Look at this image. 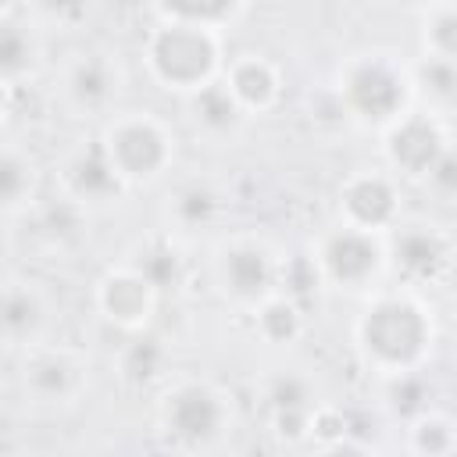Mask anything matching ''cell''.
Wrapping results in <instances>:
<instances>
[{
	"label": "cell",
	"instance_id": "1",
	"mask_svg": "<svg viewBox=\"0 0 457 457\" xmlns=\"http://www.w3.org/2000/svg\"><path fill=\"white\" fill-rule=\"evenodd\" d=\"M364 336H368V346L375 353H382L386 361H407L421 346L425 325H421L414 307H407V303H382V307L371 311V318L364 325Z\"/></svg>",
	"mask_w": 457,
	"mask_h": 457
},
{
	"label": "cell",
	"instance_id": "2",
	"mask_svg": "<svg viewBox=\"0 0 457 457\" xmlns=\"http://www.w3.org/2000/svg\"><path fill=\"white\" fill-rule=\"evenodd\" d=\"M154 61H157V71L168 82H196L211 64V43L200 32L171 29L157 39Z\"/></svg>",
	"mask_w": 457,
	"mask_h": 457
},
{
	"label": "cell",
	"instance_id": "3",
	"mask_svg": "<svg viewBox=\"0 0 457 457\" xmlns=\"http://www.w3.org/2000/svg\"><path fill=\"white\" fill-rule=\"evenodd\" d=\"M168 421L182 439H207L218 428V403L207 389H186L175 396Z\"/></svg>",
	"mask_w": 457,
	"mask_h": 457
},
{
	"label": "cell",
	"instance_id": "4",
	"mask_svg": "<svg viewBox=\"0 0 457 457\" xmlns=\"http://www.w3.org/2000/svg\"><path fill=\"white\" fill-rule=\"evenodd\" d=\"M350 96H353V104H357L361 111H368V114H375V118H386V114L400 104V86H396V79H393L386 68L368 64V68H361V71L350 79Z\"/></svg>",
	"mask_w": 457,
	"mask_h": 457
},
{
	"label": "cell",
	"instance_id": "5",
	"mask_svg": "<svg viewBox=\"0 0 457 457\" xmlns=\"http://www.w3.org/2000/svg\"><path fill=\"white\" fill-rule=\"evenodd\" d=\"M161 136L146 125H129L114 136V157L125 171H136V175H146L161 164Z\"/></svg>",
	"mask_w": 457,
	"mask_h": 457
},
{
	"label": "cell",
	"instance_id": "6",
	"mask_svg": "<svg viewBox=\"0 0 457 457\" xmlns=\"http://www.w3.org/2000/svg\"><path fill=\"white\" fill-rule=\"evenodd\" d=\"M393 157L411 168V171H425L439 161V136L436 129H428L425 121H411L393 136Z\"/></svg>",
	"mask_w": 457,
	"mask_h": 457
},
{
	"label": "cell",
	"instance_id": "7",
	"mask_svg": "<svg viewBox=\"0 0 457 457\" xmlns=\"http://www.w3.org/2000/svg\"><path fill=\"white\" fill-rule=\"evenodd\" d=\"M325 257H328L332 275H339V278H361V275H368L371 264H375V246H371L368 239L346 232V236H336V239L328 243V253H325Z\"/></svg>",
	"mask_w": 457,
	"mask_h": 457
},
{
	"label": "cell",
	"instance_id": "8",
	"mask_svg": "<svg viewBox=\"0 0 457 457\" xmlns=\"http://www.w3.org/2000/svg\"><path fill=\"white\" fill-rule=\"evenodd\" d=\"M346 204H350V211H353L361 221L378 225V221H386V218H389V211H393V193H389V186H386V182L368 179V182H357V186L350 189Z\"/></svg>",
	"mask_w": 457,
	"mask_h": 457
},
{
	"label": "cell",
	"instance_id": "9",
	"mask_svg": "<svg viewBox=\"0 0 457 457\" xmlns=\"http://www.w3.org/2000/svg\"><path fill=\"white\" fill-rule=\"evenodd\" d=\"M228 282H232V289L243 293V296L261 293L264 282H268V264H264V257H261L257 250H236V253L228 257Z\"/></svg>",
	"mask_w": 457,
	"mask_h": 457
},
{
	"label": "cell",
	"instance_id": "10",
	"mask_svg": "<svg viewBox=\"0 0 457 457\" xmlns=\"http://www.w3.org/2000/svg\"><path fill=\"white\" fill-rule=\"evenodd\" d=\"M396 257H400V264H403L407 271L428 275V271L439 264L443 250H439V243H436L432 236H425V232H407V236L396 243Z\"/></svg>",
	"mask_w": 457,
	"mask_h": 457
},
{
	"label": "cell",
	"instance_id": "11",
	"mask_svg": "<svg viewBox=\"0 0 457 457\" xmlns=\"http://www.w3.org/2000/svg\"><path fill=\"white\" fill-rule=\"evenodd\" d=\"M75 186L86 196H104V193L114 189V171L100 154H89L86 161L75 164Z\"/></svg>",
	"mask_w": 457,
	"mask_h": 457
},
{
	"label": "cell",
	"instance_id": "12",
	"mask_svg": "<svg viewBox=\"0 0 457 457\" xmlns=\"http://www.w3.org/2000/svg\"><path fill=\"white\" fill-rule=\"evenodd\" d=\"M196 111H200V118H204L207 125H228V121L236 118V107H232L228 93H225V89H218V86H207V89L200 93Z\"/></svg>",
	"mask_w": 457,
	"mask_h": 457
},
{
	"label": "cell",
	"instance_id": "13",
	"mask_svg": "<svg viewBox=\"0 0 457 457\" xmlns=\"http://www.w3.org/2000/svg\"><path fill=\"white\" fill-rule=\"evenodd\" d=\"M107 307L114 314H121V318H132V314H139L146 307V293H143L139 282H114L111 293H107Z\"/></svg>",
	"mask_w": 457,
	"mask_h": 457
},
{
	"label": "cell",
	"instance_id": "14",
	"mask_svg": "<svg viewBox=\"0 0 457 457\" xmlns=\"http://www.w3.org/2000/svg\"><path fill=\"white\" fill-rule=\"evenodd\" d=\"M236 89H239V96H243V100H264V96L271 93V79H268V71H264V68L246 64V68H239V71H236Z\"/></svg>",
	"mask_w": 457,
	"mask_h": 457
},
{
	"label": "cell",
	"instance_id": "15",
	"mask_svg": "<svg viewBox=\"0 0 457 457\" xmlns=\"http://www.w3.org/2000/svg\"><path fill=\"white\" fill-rule=\"evenodd\" d=\"M157 361H161V350H157V343L143 339V343H136V346L129 350L125 371H129L132 378H150V375L157 371Z\"/></svg>",
	"mask_w": 457,
	"mask_h": 457
},
{
	"label": "cell",
	"instance_id": "16",
	"mask_svg": "<svg viewBox=\"0 0 457 457\" xmlns=\"http://www.w3.org/2000/svg\"><path fill=\"white\" fill-rule=\"evenodd\" d=\"M271 400H275L278 411H300L303 400H307V389H303L300 378H278L271 386Z\"/></svg>",
	"mask_w": 457,
	"mask_h": 457
},
{
	"label": "cell",
	"instance_id": "17",
	"mask_svg": "<svg viewBox=\"0 0 457 457\" xmlns=\"http://www.w3.org/2000/svg\"><path fill=\"white\" fill-rule=\"evenodd\" d=\"M164 4L186 18H218L228 11L232 0H164Z\"/></svg>",
	"mask_w": 457,
	"mask_h": 457
},
{
	"label": "cell",
	"instance_id": "18",
	"mask_svg": "<svg viewBox=\"0 0 457 457\" xmlns=\"http://www.w3.org/2000/svg\"><path fill=\"white\" fill-rule=\"evenodd\" d=\"M104 89H107V79H104L100 64H82V68L75 71V93H79V96L93 100V96H100Z\"/></svg>",
	"mask_w": 457,
	"mask_h": 457
},
{
	"label": "cell",
	"instance_id": "19",
	"mask_svg": "<svg viewBox=\"0 0 457 457\" xmlns=\"http://www.w3.org/2000/svg\"><path fill=\"white\" fill-rule=\"evenodd\" d=\"M32 318H36L32 300L21 296V293H11V296H7V307H4V321H7V328H25V325H32Z\"/></svg>",
	"mask_w": 457,
	"mask_h": 457
},
{
	"label": "cell",
	"instance_id": "20",
	"mask_svg": "<svg viewBox=\"0 0 457 457\" xmlns=\"http://www.w3.org/2000/svg\"><path fill=\"white\" fill-rule=\"evenodd\" d=\"M425 79H428V86H432L436 93H443V96L457 93V64H450V61L428 64V68H425Z\"/></svg>",
	"mask_w": 457,
	"mask_h": 457
},
{
	"label": "cell",
	"instance_id": "21",
	"mask_svg": "<svg viewBox=\"0 0 457 457\" xmlns=\"http://www.w3.org/2000/svg\"><path fill=\"white\" fill-rule=\"evenodd\" d=\"M25 57H29V46L21 43V36L14 29H7L4 32V43H0V64H4V71H18Z\"/></svg>",
	"mask_w": 457,
	"mask_h": 457
},
{
	"label": "cell",
	"instance_id": "22",
	"mask_svg": "<svg viewBox=\"0 0 457 457\" xmlns=\"http://www.w3.org/2000/svg\"><path fill=\"white\" fill-rule=\"evenodd\" d=\"M264 328H268L275 339H286V336L296 328V318H293V311H289L286 303H271V307L264 311Z\"/></svg>",
	"mask_w": 457,
	"mask_h": 457
},
{
	"label": "cell",
	"instance_id": "23",
	"mask_svg": "<svg viewBox=\"0 0 457 457\" xmlns=\"http://www.w3.org/2000/svg\"><path fill=\"white\" fill-rule=\"evenodd\" d=\"M421 396H425V389H421V382H414V378H403L400 386H393V407H396L400 414L418 411V407H421Z\"/></svg>",
	"mask_w": 457,
	"mask_h": 457
},
{
	"label": "cell",
	"instance_id": "24",
	"mask_svg": "<svg viewBox=\"0 0 457 457\" xmlns=\"http://www.w3.org/2000/svg\"><path fill=\"white\" fill-rule=\"evenodd\" d=\"M143 271H146V282L168 286V282L175 278V257H171V253H154V257L143 264Z\"/></svg>",
	"mask_w": 457,
	"mask_h": 457
},
{
	"label": "cell",
	"instance_id": "25",
	"mask_svg": "<svg viewBox=\"0 0 457 457\" xmlns=\"http://www.w3.org/2000/svg\"><path fill=\"white\" fill-rule=\"evenodd\" d=\"M428 171H432V182H436L439 189H446V193L457 189V154H443Z\"/></svg>",
	"mask_w": 457,
	"mask_h": 457
},
{
	"label": "cell",
	"instance_id": "26",
	"mask_svg": "<svg viewBox=\"0 0 457 457\" xmlns=\"http://www.w3.org/2000/svg\"><path fill=\"white\" fill-rule=\"evenodd\" d=\"M32 378H36V386H39L43 393H61V389L68 386V371H64V364H43Z\"/></svg>",
	"mask_w": 457,
	"mask_h": 457
},
{
	"label": "cell",
	"instance_id": "27",
	"mask_svg": "<svg viewBox=\"0 0 457 457\" xmlns=\"http://www.w3.org/2000/svg\"><path fill=\"white\" fill-rule=\"evenodd\" d=\"M179 211H182L186 221H200V218H207V211H211V196L200 193V189H193V193H186V196L179 200Z\"/></svg>",
	"mask_w": 457,
	"mask_h": 457
},
{
	"label": "cell",
	"instance_id": "28",
	"mask_svg": "<svg viewBox=\"0 0 457 457\" xmlns=\"http://www.w3.org/2000/svg\"><path fill=\"white\" fill-rule=\"evenodd\" d=\"M436 43L446 50V54H457V14H443L436 21Z\"/></svg>",
	"mask_w": 457,
	"mask_h": 457
},
{
	"label": "cell",
	"instance_id": "29",
	"mask_svg": "<svg viewBox=\"0 0 457 457\" xmlns=\"http://www.w3.org/2000/svg\"><path fill=\"white\" fill-rule=\"evenodd\" d=\"M21 168H18V161L14 157H7L4 161V168H0V182H4V196L7 200H14L18 196V182H21V175H18Z\"/></svg>",
	"mask_w": 457,
	"mask_h": 457
},
{
	"label": "cell",
	"instance_id": "30",
	"mask_svg": "<svg viewBox=\"0 0 457 457\" xmlns=\"http://www.w3.org/2000/svg\"><path fill=\"white\" fill-rule=\"evenodd\" d=\"M418 446H421V450H443V446H446V436H443V428H439V425H425V432H421Z\"/></svg>",
	"mask_w": 457,
	"mask_h": 457
},
{
	"label": "cell",
	"instance_id": "31",
	"mask_svg": "<svg viewBox=\"0 0 457 457\" xmlns=\"http://www.w3.org/2000/svg\"><path fill=\"white\" fill-rule=\"evenodd\" d=\"M50 11H79L82 7V0H43Z\"/></svg>",
	"mask_w": 457,
	"mask_h": 457
}]
</instances>
